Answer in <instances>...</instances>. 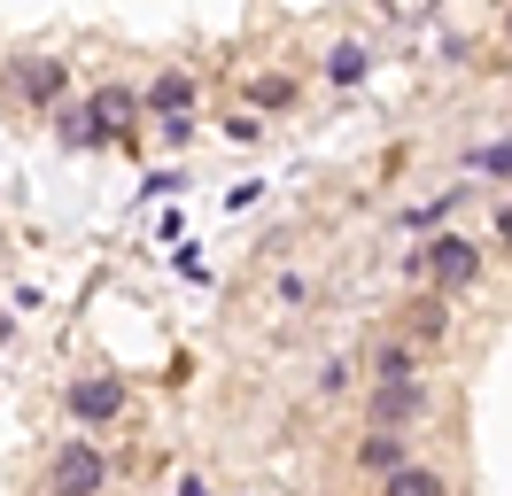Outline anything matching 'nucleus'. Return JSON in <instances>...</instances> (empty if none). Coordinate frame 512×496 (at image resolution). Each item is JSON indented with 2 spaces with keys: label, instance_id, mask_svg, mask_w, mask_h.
<instances>
[{
  "label": "nucleus",
  "instance_id": "2",
  "mask_svg": "<svg viewBox=\"0 0 512 496\" xmlns=\"http://www.w3.org/2000/svg\"><path fill=\"white\" fill-rule=\"evenodd\" d=\"M109 489V458H101L94 434H70L55 465H47V496H101Z\"/></svg>",
  "mask_w": 512,
  "mask_h": 496
},
{
  "label": "nucleus",
  "instance_id": "21",
  "mask_svg": "<svg viewBox=\"0 0 512 496\" xmlns=\"http://www.w3.org/2000/svg\"><path fill=\"white\" fill-rule=\"evenodd\" d=\"M505 39H512V16H505Z\"/></svg>",
  "mask_w": 512,
  "mask_h": 496
},
{
  "label": "nucleus",
  "instance_id": "12",
  "mask_svg": "<svg viewBox=\"0 0 512 496\" xmlns=\"http://www.w3.org/2000/svg\"><path fill=\"white\" fill-rule=\"evenodd\" d=\"M47 117H55V140H63V148H109V140L94 132V117H86V109H63V101H55Z\"/></svg>",
  "mask_w": 512,
  "mask_h": 496
},
{
  "label": "nucleus",
  "instance_id": "5",
  "mask_svg": "<svg viewBox=\"0 0 512 496\" xmlns=\"http://www.w3.org/2000/svg\"><path fill=\"white\" fill-rule=\"evenodd\" d=\"M8 93L32 101V109H55V101L70 93V62L63 55H16L8 62Z\"/></svg>",
  "mask_w": 512,
  "mask_h": 496
},
{
  "label": "nucleus",
  "instance_id": "10",
  "mask_svg": "<svg viewBox=\"0 0 512 496\" xmlns=\"http://www.w3.org/2000/svg\"><path fill=\"white\" fill-rule=\"evenodd\" d=\"M381 496H450V481L435 473V465H396V473H381Z\"/></svg>",
  "mask_w": 512,
  "mask_h": 496
},
{
  "label": "nucleus",
  "instance_id": "6",
  "mask_svg": "<svg viewBox=\"0 0 512 496\" xmlns=\"http://www.w3.org/2000/svg\"><path fill=\"white\" fill-rule=\"evenodd\" d=\"M419 411H427V380H388V388H373V403H365L373 427H412Z\"/></svg>",
  "mask_w": 512,
  "mask_h": 496
},
{
  "label": "nucleus",
  "instance_id": "4",
  "mask_svg": "<svg viewBox=\"0 0 512 496\" xmlns=\"http://www.w3.org/2000/svg\"><path fill=\"white\" fill-rule=\"evenodd\" d=\"M125 403H132L125 372H86V380H70V419H78V427H117Z\"/></svg>",
  "mask_w": 512,
  "mask_h": 496
},
{
  "label": "nucleus",
  "instance_id": "18",
  "mask_svg": "<svg viewBox=\"0 0 512 496\" xmlns=\"http://www.w3.org/2000/svg\"><path fill=\"white\" fill-rule=\"evenodd\" d=\"M256 132H264V124H256V117H249V109H241V117H225V140H241V148H249Z\"/></svg>",
  "mask_w": 512,
  "mask_h": 496
},
{
  "label": "nucleus",
  "instance_id": "1",
  "mask_svg": "<svg viewBox=\"0 0 512 496\" xmlns=\"http://www.w3.org/2000/svg\"><path fill=\"white\" fill-rule=\"evenodd\" d=\"M404 264L435 279V295H466V287L481 279V248L466 241V233H435V241H419Z\"/></svg>",
  "mask_w": 512,
  "mask_h": 496
},
{
  "label": "nucleus",
  "instance_id": "19",
  "mask_svg": "<svg viewBox=\"0 0 512 496\" xmlns=\"http://www.w3.org/2000/svg\"><path fill=\"white\" fill-rule=\"evenodd\" d=\"M171 496H218V489H210L202 473H187V481H179V489H171Z\"/></svg>",
  "mask_w": 512,
  "mask_h": 496
},
{
  "label": "nucleus",
  "instance_id": "11",
  "mask_svg": "<svg viewBox=\"0 0 512 496\" xmlns=\"http://www.w3.org/2000/svg\"><path fill=\"white\" fill-rule=\"evenodd\" d=\"M388 380H419V341H388L373 357V388H388Z\"/></svg>",
  "mask_w": 512,
  "mask_h": 496
},
{
  "label": "nucleus",
  "instance_id": "16",
  "mask_svg": "<svg viewBox=\"0 0 512 496\" xmlns=\"http://www.w3.org/2000/svg\"><path fill=\"white\" fill-rule=\"evenodd\" d=\"M288 101H295V78H280V70L256 78V117H272V109H288Z\"/></svg>",
  "mask_w": 512,
  "mask_h": 496
},
{
  "label": "nucleus",
  "instance_id": "7",
  "mask_svg": "<svg viewBox=\"0 0 512 496\" xmlns=\"http://www.w3.org/2000/svg\"><path fill=\"white\" fill-rule=\"evenodd\" d=\"M194 101H202V86H194L187 70H156L148 93H140V117H179V109H194Z\"/></svg>",
  "mask_w": 512,
  "mask_h": 496
},
{
  "label": "nucleus",
  "instance_id": "15",
  "mask_svg": "<svg viewBox=\"0 0 512 496\" xmlns=\"http://www.w3.org/2000/svg\"><path fill=\"white\" fill-rule=\"evenodd\" d=\"M458 210H466V186H443L435 202H419V210H412V225L427 233V225H443V217H458Z\"/></svg>",
  "mask_w": 512,
  "mask_h": 496
},
{
  "label": "nucleus",
  "instance_id": "17",
  "mask_svg": "<svg viewBox=\"0 0 512 496\" xmlns=\"http://www.w3.org/2000/svg\"><path fill=\"white\" fill-rule=\"evenodd\" d=\"M156 132H163V148H187V140H194V109H179V117H156Z\"/></svg>",
  "mask_w": 512,
  "mask_h": 496
},
{
  "label": "nucleus",
  "instance_id": "20",
  "mask_svg": "<svg viewBox=\"0 0 512 496\" xmlns=\"http://www.w3.org/2000/svg\"><path fill=\"white\" fill-rule=\"evenodd\" d=\"M497 241L512 248V202H505V210H497Z\"/></svg>",
  "mask_w": 512,
  "mask_h": 496
},
{
  "label": "nucleus",
  "instance_id": "13",
  "mask_svg": "<svg viewBox=\"0 0 512 496\" xmlns=\"http://www.w3.org/2000/svg\"><path fill=\"white\" fill-rule=\"evenodd\" d=\"M466 163H474L481 179H505V186H512V140H481V148L466 155Z\"/></svg>",
  "mask_w": 512,
  "mask_h": 496
},
{
  "label": "nucleus",
  "instance_id": "8",
  "mask_svg": "<svg viewBox=\"0 0 512 496\" xmlns=\"http://www.w3.org/2000/svg\"><path fill=\"white\" fill-rule=\"evenodd\" d=\"M319 78L326 86H365V78H373V47H365V39H334V47H326V62H319Z\"/></svg>",
  "mask_w": 512,
  "mask_h": 496
},
{
  "label": "nucleus",
  "instance_id": "3",
  "mask_svg": "<svg viewBox=\"0 0 512 496\" xmlns=\"http://www.w3.org/2000/svg\"><path fill=\"white\" fill-rule=\"evenodd\" d=\"M86 117H94V132L109 140V148H140V132H132V117H140V93L125 86V78H109V86H94L86 101H78Z\"/></svg>",
  "mask_w": 512,
  "mask_h": 496
},
{
  "label": "nucleus",
  "instance_id": "9",
  "mask_svg": "<svg viewBox=\"0 0 512 496\" xmlns=\"http://www.w3.org/2000/svg\"><path fill=\"white\" fill-rule=\"evenodd\" d=\"M404 458H412V450H404V427H365V442H357V465H365V473H396Z\"/></svg>",
  "mask_w": 512,
  "mask_h": 496
},
{
  "label": "nucleus",
  "instance_id": "14",
  "mask_svg": "<svg viewBox=\"0 0 512 496\" xmlns=\"http://www.w3.org/2000/svg\"><path fill=\"white\" fill-rule=\"evenodd\" d=\"M412 310H419V318H412L419 341H443L450 334V295H427V303H412Z\"/></svg>",
  "mask_w": 512,
  "mask_h": 496
}]
</instances>
